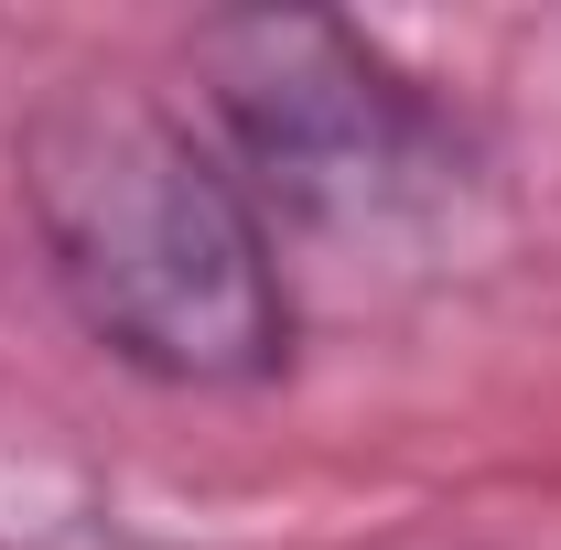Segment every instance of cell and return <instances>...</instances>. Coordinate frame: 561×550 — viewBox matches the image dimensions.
Segmentation results:
<instances>
[{"label":"cell","instance_id":"1","mask_svg":"<svg viewBox=\"0 0 561 550\" xmlns=\"http://www.w3.org/2000/svg\"><path fill=\"white\" fill-rule=\"evenodd\" d=\"M11 184L44 280L119 367L162 389H260L291 367L280 238L173 98L130 76L44 87L11 140Z\"/></svg>","mask_w":561,"mask_h":550},{"label":"cell","instance_id":"2","mask_svg":"<svg viewBox=\"0 0 561 550\" xmlns=\"http://www.w3.org/2000/svg\"><path fill=\"white\" fill-rule=\"evenodd\" d=\"M195 108L227 173L313 238H389L454 206L465 130L389 44L335 11H227L195 33Z\"/></svg>","mask_w":561,"mask_h":550}]
</instances>
